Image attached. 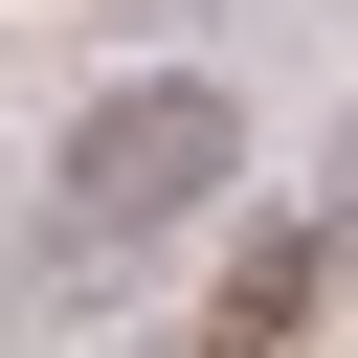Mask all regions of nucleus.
I'll return each mask as SVG.
<instances>
[{
    "label": "nucleus",
    "mask_w": 358,
    "mask_h": 358,
    "mask_svg": "<svg viewBox=\"0 0 358 358\" xmlns=\"http://www.w3.org/2000/svg\"><path fill=\"white\" fill-rule=\"evenodd\" d=\"M246 179V112L201 90V67H134V90H90V134H67V246H179L201 201Z\"/></svg>",
    "instance_id": "f257e3e1"
}]
</instances>
